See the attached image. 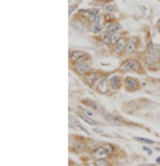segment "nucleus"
<instances>
[{
	"label": "nucleus",
	"instance_id": "obj_1",
	"mask_svg": "<svg viewBox=\"0 0 160 166\" xmlns=\"http://www.w3.org/2000/svg\"><path fill=\"white\" fill-rule=\"evenodd\" d=\"M96 89L102 94H108L109 90H111V84H109V80L107 78V76H103V77L99 78L98 82H96Z\"/></svg>",
	"mask_w": 160,
	"mask_h": 166
},
{
	"label": "nucleus",
	"instance_id": "obj_2",
	"mask_svg": "<svg viewBox=\"0 0 160 166\" xmlns=\"http://www.w3.org/2000/svg\"><path fill=\"white\" fill-rule=\"evenodd\" d=\"M113 151V146L112 145H108V143H104L100 147H98L96 150L94 151V155L96 158H106L108 154H111Z\"/></svg>",
	"mask_w": 160,
	"mask_h": 166
},
{
	"label": "nucleus",
	"instance_id": "obj_3",
	"mask_svg": "<svg viewBox=\"0 0 160 166\" xmlns=\"http://www.w3.org/2000/svg\"><path fill=\"white\" fill-rule=\"evenodd\" d=\"M90 58V56L87 53H84V52H79V50H75V52H72V53L70 54V60L72 62H82V61H87Z\"/></svg>",
	"mask_w": 160,
	"mask_h": 166
},
{
	"label": "nucleus",
	"instance_id": "obj_4",
	"mask_svg": "<svg viewBox=\"0 0 160 166\" xmlns=\"http://www.w3.org/2000/svg\"><path fill=\"white\" fill-rule=\"evenodd\" d=\"M120 70H135V72H140V64L136 60H128L120 66Z\"/></svg>",
	"mask_w": 160,
	"mask_h": 166
},
{
	"label": "nucleus",
	"instance_id": "obj_5",
	"mask_svg": "<svg viewBox=\"0 0 160 166\" xmlns=\"http://www.w3.org/2000/svg\"><path fill=\"white\" fill-rule=\"evenodd\" d=\"M90 64L87 61H82V62H75L74 64V69L76 73L79 74H86L88 70H90Z\"/></svg>",
	"mask_w": 160,
	"mask_h": 166
},
{
	"label": "nucleus",
	"instance_id": "obj_6",
	"mask_svg": "<svg viewBox=\"0 0 160 166\" xmlns=\"http://www.w3.org/2000/svg\"><path fill=\"white\" fill-rule=\"evenodd\" d=\"M127 42H128L127 40L121 37V39L119 40V41H117L116 44H115V48H113L115 53H121L123 50H125V48H127Z\"/></svg>",
	"mask_w": 160,
	"mask_h": 166
},
{
	"label": "nucleus",
	"instance_id": "obj_7",
	"mask_svg": "<svg viewBox=\"0 0 160 166\" xmlns=\"http://www.w3.org/2000/svg\"><path fill=\"white\" fill-rule=\"evenodd\" d=\"M124 84H125V86H127V89L128 90H136L137 88H139V82L135 80V78H132V77H127L124 80Z\"/></svg>",
	"mask_w": 160,
	"mask_h": 166
},
{
	"label": "nucleus",
	"instance_id": "obj_8",
	"mask_svg": "<svg viewBox=\"0 0 160 166\" xmlns=\"http://www.w3.org/2000/svg\"><path fill=\"white\" fill-rule=\"evenodd\" d=\"M99 78H100L99 73L94 72V73L87 74L86 77H84V81H86V84H87V85H94V84H96V81H98Z\"/></svg>",
	"mask_w": 160,
	"mask_h": 166
},
{
	"label": "nucleus",
	"instance_id": "obj_9",
	"mask_svg": "<svg viewBox=\"0 0 160 166\" xmlns=\"http://www.w3.org/2000/svg\"><path fill=\"white\" fill-rule=\"evenodd\" d=\"M109 84H111V89L112 90H116V89L120 88V84H121V78L119 76H112L109 78Z\"/></svg>",
	"mask_w": 160,
	"mask_h": 166
},
{
	"label": "nucleus",
	"instance_id": "obj_10",
	"mask_svg": "<svg viewBox=\"0 0 160 166\" xmlns=\"http://www.w3.org/2000/svg\"><path fill=\"white\" fill-rule=\"evenodd\" d=\"M120 29V23H117V21H113V23H109V25L107 27V32L113 35V33H116L117 31Z\"/></svg>",
	"mask_w": 160,
	"mask_h": 166
},
{
	"label": "nucleus",
	"instance_id": "obj_11",
	"mask_svg": "<svg viewBox=\"0 0 160 166\" xmlns=\"http://www.w3.org/2000/svg\"><path fill=\"white\" fill-rule=\"evenodd\" d=\"M136 48V39H131L127 42V48H125V53H132Z\"/></svg>",
	"mask_w": 160,
	"mask_h": 166
},
{
	"label": "nucleus",
	"instance_id": "obj_12",
	"mask_svg": "<svg viewBox=\"0 0 160 166\" xmlns=\"http://www.w3.org/2000/svg\"><path fill=\"white\" fill-rule=\"evenodd\" d=\"M102 29H103L102 23H92V25H91V32H94V33H99V32H102Z\"/></svg>",
	"mask_w": 160,
	"mask_h": 166
},
{
	"label": "nucleus",
	"instance_id": "obj_13",
	"mask_svg": "<svg viewBox=\"0 0 160 166\" xmlns=\"http://www.w3.org/2000/svg\"><path fill=\"white\" fill-rule=\"evenodd\" d=\"M111 33H108V32H107V33H103L102 35V37H100V40H102L103 42H106V44H111Z\"/></svg>",
	"mask_w": 160,
	"mask_h": 166
},
{
	"label": "nucleus",
	"instance_id": "obj_14",
	"mask_svg": "<svg viewBox=\"0 0 160 166\" xmlns=\"http://www.w3.org/2000/svg\"><path fill=\"white\" fill-rule=\"evenodd\" d=\"M95 166H108L109 163L107 162L104 158H98V159H95Z\"/></svg>",
	"mask_w": 160,
	"mask_h": 166
},
{
	"label": "nucleus",
	"instance_id": "obj_15",
	"mask_svg": "<svg viewBox=\"0 0 160 166\" xmlns=\"http://www.w3.org/2000/svg\"><path fill=\"white\" fill-rule=\"evenodd\" d=\"M120 33H113L112 36H111V44H116L119 40H120Z\"/></svg>",
	"mask_w": 160,
	"mask_h": 166
},
{
	"label": "nucleus",
	"instance_id": "obj_16",
	"mask_svg": "<svg viewBox=\"0 0 160 166\" xmlns=\"http://www.w3.org/2000/svg\"><path fill=\"white\" fill-rule=\"evenodd\" d=\"M147 52H148L149 54H155V53H156V50H155V45H153L152 42H149L148 45H147Z\"/></svg>",
	"mask_w": 160,
	"mask_h": 166
},
{
	"label": "nucleus",
	"instance_id": "obj_17",
	"mask_svg": "<svg viewBox=\"0 0 160 166\" xmlns=\"http://www.w3.org/2000/svg\"><path fill=\"white\" fill-rule=\"evenodd\" d=\"M106 118L109 122H113V124H119V120H117L115 116H111V114H106Z\"/></svg>",
	"mask_w": 160,
	"mask_h": 166
},
{
	"label": "nucleus",
	"instance_id": "obj_18",
	"mask_svg": "<svg viewBox=\"0 0 160 166\" xmlns=\"http://www.w3.org/2000/svg\"><path fill=\"white\" fill-rule=\"evenodd\" d=\"M80 118H83L86 122H88V124H91V125H96V122H95L92 118H88V117H86L84 114H80Z\"/></svg>",
	"mask_w": 160,
	"mask_h": 166
},
{
	"label": "nucleus",
	"instance_id": "obj_19",
	"mask_svg": "<svg viewBox=\"0 0 160 166\" xmlns=\"http://www.w3.org/2000/svg\"><path fill=\"white\" fill-rule=\"evenodd\" d=\"M106 9H107L108 12H115V11H117V8L115 7V5H111V4H109V5H107Z\"/></svg>",
	"mask_w": 160,
	"mask_h": 166
},
{
	"label": "nucleus",
	"instance_id": "obj_20",
	"mask_svg": "<svg viewBox=\"0 0 160 166\" xmlns=\"http://www.w3.org/2000/svg\"><path fill=\"white\" fill-rule=\"evenodd\" d=\"M104 19H106L107 21H108V23H113V20H115V17H113L112 15H109V13H108V15H106V16H104Z\"/></svg>",
	"mask_w": 160,
	"mask_h": 166
},
{
	"label": "nucleus",
	"instance_id": "obj_21",
	"mask_svg": "<svg viewBox=\"0 0 160 166\" xmlns=\"http://www.w3.org/2000/svg\"><path fill=\"white\" fill-rule=\"evenodd\" d=\"M137 141H140V142H145V143H153V141L151 139H145V138H136Z\"/></svg>",
	"mask_w": 160,
	"mask_h": 166
},
{
	"label": "nucleus",
	"instance_id": "obj_22",
	"mask_svg": "<svg viewBox=\"0 0 160 166\" xmlns=\"http://www.w3.org/2000/svg\"><path fill=\"white\" fill-rule=\"evenodd\" d=\"M155 50H156L157 53H160V44H156V45H155Z\"/></svg>",
	"mask_w": 160,
	"mask_h": 166
},
{
	"label": "nucleus",
	"instance_id": "obj_23",
	"mask_svg": "<svg viewBox=\"0 0 160 166\" xmlns=\"http://www.w3.org/2000/svg\"><path fill=\"white\" fill-rule=\"evenodd\" d=\"M100 1H104V3H107V1H111V0H100Z\"/></svg>",
	"mask_w": 160,
	"mask_h": 166
},
{
	"label": "nucleus",
	"instance_id": "obj_24",
	"mask_svg": "<svg viewBox=\"0 0 160 166\" xmlns=\"http://www.w3.org/2000/svg\"><path fill=\"white\" fill-rule=\"evenodd\" d=\"M140 166H152V165H148V163H145V165H140Z\"/></svg>",
	"mask_w": 160,
	"mask_h": 166
},
{
	"label": "nucleus",
	"instance_id": "obj_25",
	"mask_svg": "<svg viewBox=\"0 0 160 166\" xmlns=\"http://www.w3.org/2000/svg\"><path fill=\"white\" fill-rule=\"evenodd\" d=\"M159 32H160V27H159Z\"/></svg>",
	"mask_w": 160,
	"mask_h": 166
}]
</instances>
